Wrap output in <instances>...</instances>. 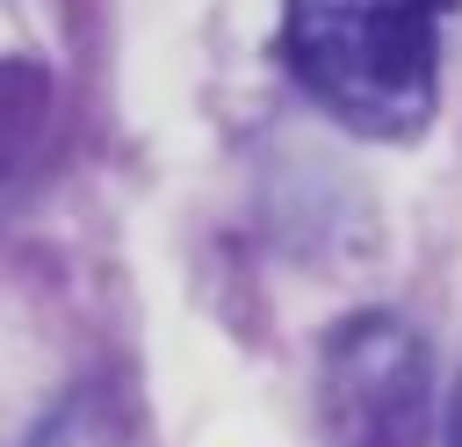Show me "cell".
<instances>
[{"label": "cell", "instance_id": "3957f363", "mask_svg": "<svg viewBox=\"0 0 462 447\" xmlns=\"http://www.w3.org/2000/svg\"><path fill=\"white\" fill-rule=\"evenodd\" d=\"M36 123H43V72L22 65V58H7L0 65V180L22 173Z\"/></svg>", "mask_w": 462, "mask_h": 447}, {"label": "cell", "instance_id": "7a4b0ae2", "mask_svg": "<svg viewBox=\"0 0 462 447\" xmlns=\"http://www.w3.org/2000/svg\"><path fill=\"white\" fill-rule=\"evenodd\" d=\"M426 346L397 317H354L325 339L332 447H426Z\"/></svg>", "mask_w": 462, "mask_h": 447}, {"label": "cell", "instance_id": "6da1fadb", "mask_svg": "<svg viewBox=\"0 0 462 447\" xmlns=\"http://www.w3.org/2000/svg\"><path fill=\"white\" fill-rule=\"evenodd\" d=\"M433 0H282V50L318 108L397 144L433 115Z\"/></svg>", "mask_w": 462, "mask_h": 447}, {"label": "cell", "instance_id": "277c9868", "mask_svg": "<svg viewBox=\"0 0 462 447\" xmlns=\"http://www.w3.org/2000/svg\"><path fill=\"white\" fill-rule=\"evenodd\" d=\"M433 7H455V0H433Z\"/></svg>", "mask_w": 462, "mask_h": 447}]
</instances>
